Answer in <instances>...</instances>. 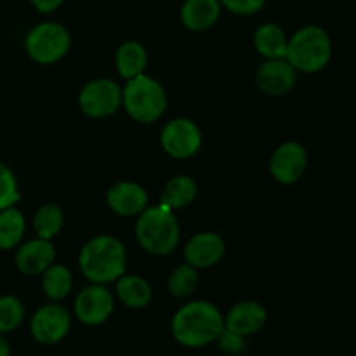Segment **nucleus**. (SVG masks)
<instances>
[{
	"mask_svg": "<svg viewBox=\"0 0 356 356\" xmlns=\"http://www.w3.org/2000/svg\"><path fill=\"white\" fill-rule=\"evenodd\" d=\"M225 330V315L209 301H191L181 306L172 316L170 332L184 348H204L216 343Z\"/></svg>",
	"mask_w": 356,
	"mask_h": 356,
	"instance_id": "f257e3e1",
	"label": "nucleus"
},
{
	"mask_svg": "<svg viewBox=\"0 0 356 356\" xmlns=\"http://www.w3.org/2000/svg\"><path fill=\"white\" fill-rule=\"evenodd\" d=\"M79 268L90 284L108 285L125 273L127 250L117 236H94L80 250Z\"/></svg>",
	"mask_w": 356,
	"mask_h": 356,
	"instance_id": "f03ea898",
	"label": "nucleus"
},
{
	"mask_svg": "<svg viewBox=\"0 0 356 356\" xmlns=\"http://www.w3.org/2000/svg\"><path fill=\"white\" fill-rule=\"evenodd\" d=\"M176 211L160 202L149 205L136 221V238L138 243L153 256H167L174 252L181 238V228L177 222Z\"/></svg>",
	"mask_w": 356,
	"mask_h": 356,
	"instance_id": "7ed1b4c3",
	"label": "nucleus"
},
{
	"mask_svg": "<svg viewBox=\"0 0 356 356\" xmlns=\"http://www.w3.org/2000/svg\"><path fill=\"white\" fill-rule=\"evenodd\" d=\"M332 58V40L327 30L318 24L299 28L287 44L285 59L301 73H318Z\"/></svg>",
	"mask_w": 356,
	"mask_h": 356,
	"instance_id": "20e7f679",
	"label": "nucleus"
},
{
	"mask_svg": "<svg viewBox=\"0 0 356 356\" xmlns=\"http://www.w3.org/2000/svg\"><path fill=\"white\" fill-rule=\"evenodd\" d=\"M165 87L153 76L143 75L125 80L122 89V106L132 120L139 124H153L167 110Z\"/></svg>",
	"mask_w": 356,
	"mask_h": 356,
	"instance_id": "39448f33",
	"label": "nucleus"
},
{
	"mask_svg": "<svg viewBox=\"0 0 356 356\" xmlns=\"http://www.w3.org/2000/svg\"><path fill=\"white\" fill-rule=\"evenodd\" d=\"M72 35L68 28L56 21H44L28 31L24 51L38 65H54L70 51Z\"/></svg>",
	"mask_w": 356,
	"mask_h": 356,
	"instance_id": "423d86ee",
	"label": "nucleus"
},
{
	"mask_svg": "<svg viewBox=\"0 0 356 356\" xmlns=\"http://www.w3.org/2000/svg\"><path fill=\"white\" fill-rule=\"evenodd\" d=\"M79 106L89 118H104L122 108V87L111 79H94L82 87Z\"/></svg>",
	"mask_w": 356,
	"mask_h": 356,
	"instance_id": "0eeeda50",
	"label": "nucleus"
},
{
	"mask_svg": "<svg viewBox=\"0 0 356 356\" xmlns=\"http://www.w3.org/2000/svg\"><path fill=\"white\" fill-rule=\"evenodd\" d=\"M160 145L163 152L172 159H191L202 148V131L193 120L184 117L167 122L160 134Z\"/></svg>",
	"mask_w": 356,
	"mask_h": 356,
	"instance_id": "6e6552de",
	"label": "nucleus"
},
{
	"mask_svg": "<svg viewBox=\"0 0 356 356\" xmlns=\"http://www.w3.org/2000/svg\"><path fill=\"white\" fill-rule=\"evenodd\" d=\"M72 329V315L59 302H49L33 313L30 320V332L37 343L51 346L68 336Z\"/></svg>",
	"mask_w": 356,
	"mask_h": 356,
	"instance_id": "1a4fd4ad",
	"label": "nucleus"
},
{
	"mask_svg": "<svg viewBox=\"0 0 356 356\" xmlns=\"http://www.w3.org/2000/svg\"><path fill=\"white\" fill-rule=\"evenodd\" d=\"M115 309V298L106 285L90 284L79 292L73 302L75 316L87 327L106 322Z\"/></svg>",
	"mask_w": 356,
	"mask_h": 356,
	"instance_id": "9d476101",
	"label": "nucleus"
},
{
	"mask_svg": "<svg viewBox=\"0 0 356 356\" xmlns=\"http://www.w3.org/2000/svg\"><path fill=\"white\" fill-rule=\"evenodd\" d=\"M309 156L305 146L298 141H285L270 159V172L280 184H294L305 176Z\"/></svg>",
	"mask_w": 356,
	"mask_h": 356,
	"instance_id": "9b49d317",
	"label": "nucleus"
},
{
	"mask_svg": "<svg viewBox=\"0 0 356 356\" xmlns=\"http://www.w3.org/2000/svg\"><path fill=\"white\" fill-rule=\"evenodd\" d=\"M298 72L285 58L266 59L256 73V83L268 96H284L294 89Z\"/></svg>",
	"mask_w": 356,
	"mask_h": 356,
	"instance_id": "f8f14e48",
	"label": "nucleus"
},
{
	"mask_svg": "<svg viewBox=\"0 0 356 356\" xmlns=\"http://www.w3.org/2000/svg\"><path fill=\"white\" fill-rule=\"evenodd\" d=\"M226 252L225 240L219 233L202 232L191 236L190 242L184 247V263L193 268H211L222 259Z\"/></svg>",
	"mask_w": 356,
	"mask_h": 356,
	"instance_id": "ddd939ff",
	"label": "nucleus"
},
{
	"mask_svg": "<svg viewBox=\"0 0 356 356\" xmlns=\"http://www.w3.org/2000/svg\"><path fill=\"white\" fill-rule=\"evenodd\" d=\"M17 270L23 275H42L51 264L56 261V249L52 245V240L45 238H33L28 242H21L17 245L16 256Z\"/></svg>",
	"mask_w": 356,
	"mask_h": 356,
	"instance_id": "4468645a",
	"label": "nucleus"
},
{
	"mask_svg": "<svg viewBox=\"0 0 356 356\" xmlns=\"http://www.w3.org/2000/svg\"><path fill=\"white\" fill-rule=\"evenodd\" d=\"M108 207L122 218H136L148 207V193L134 181L115 183L106 193Z\"/></svg>",
	"mask_w": 356,
	"mask_h": 356,
	"instance_id": "2eb2a0df",
	"label": "nucleus"
},
{
	"mask_svg": "<svg viewBox=\"0 0 356 356\" xmlns=\"http://www.w3.org/2000/svg\"><path fill=\"white\" fill-rule=\"evenodd\" d=\"M268 322V312L257 301H240L225 315V329L249 337L264 329Z\"/></svg>",
	"mask_w": 356,
	"mask_h": 356,
	"instance_id": "dca6fc26",
	"label": "nucleus"
},
{
	"mask_svg": "<svg viewBox=\"0 0 356 356\" xmlns=\"http://www.w3.org/2000/svg\"><path fill=\"white\" fill-rule=\"evenodd\" d=\"M219 0H184L181 6V21L191 31H205L221 17Z\"/></svg>",
	"mask_w": 356,
	"mask_h": 356,
	"instance_id": "f3484780",
	"label": "nucleus"
},
{
	"mask_svg": "<svg viewBox=\"0 0 356 356\" xmlns=\"http://www.w3.org/2000/svg\"><path fill=\"white\" fill-rule=\"evenodd\" d=\"M115 292L117 298L120 299L122 305L127 306L131 309H143L152 302L153 291L152 285L146 278L139 277V275H122L117 282H115Z\"/></svg>",
	"mask_w": 356,
	"mask_h": 356,
	"instance_id": "a211bd4d",
	"label": "nucleus"
},
{
	"mask_svg": "<svg viewBox=\"0 0 356 356\" xmlns=\"http://www.w3.org/2000/svg\"><path fill=\"white\" fill-rule=\"evenodd\" d=\"M148 65V52L145 45L136 40H127L115 52V66L118 75L124 80H131L134 76L143 75Z\"/></svg>",
	"mask_w": 356,
	"mask_h": 356,
	"instance_id": "6ab92c4d",
	"label": "nucleus"
},
{
	"mask_svg": "<svg viewBox=\"0 0 356 356\" xmlns=\"http://www.w3.org/2000/svg\"><path fill=\"white\" fill-rule=\"evenodd\" d=\"M289 37L284 28L275 23H264L254 33V47L264 59L285 58Z\"/></svg>",
	"mask_w": 356,
	"mask_h": 356,
	"instance_id": "aec40b11",
	"label": "nucleus"
},
{
	"mask_svg": "<svg viewBox=\"0 0 356 356\" xmlns=\"http://www.w3.org/2000/svg\"><path fill=\"white\" fill-rule=\"evenodd\" d=\"M197 193L198 186L193 177L181 174L167 181L160 195V202L172 211H179V209L188 207L197 198Z\"/></svg>",
	"mask_w": 356,
	"mask_h": 356,
	"instance_id": "412c9836",
	"label": "nucleus"
},
{
	"mask_svg": "<svg viewBox=\"0 0 356 356\" xmlns=\"http://www.w3.org/2000/svg\"><path fill=\"white\" fill-rule=\"evenodd\" d=\"M26 232L24 214L13 205L0 211V250H13L23 242Z\"/></svg>",
	"mask_w": 356,
	"mask_h": 356,
	"instance_id": "4be33fe9",
	"label": "nucleus"
},
{
	"mask_svg": "<svg viewBox=\"0 0 356 356\" xmlns=\"http://www.w3.org/2000/svg\"><path fill=\"white\" fill-rule=\"evenodd\" d=\"M42 289L52 302L63 301L73 289L72 271L63 264H51L42 273Z\"/></svg>",
	"mask_w": 356,
	"mask_h": 356,
	"instance_id": "5701e85b",
	"label": "nucleus"
},
{
	"mask_svg": "<svg viewBox=\"0 0 356 356\" xmlns=\"http://www.w3.org/2000/svg\"><path fill=\"white\" fill-rule=\"evenodd\" d=\"M65 225V212L58 204H44L33 216V229L38 238L52 240Z\"/></svg>",
	"mask_w": 356,
	"mask_h": 356,
	"instance_id": "b1692460",
	"label": "nucleus"
},
{
	"mask_svg": "<svg viewBox=\"0 0 356 356\" xmlns=\"http://www.w3.org/2000/svg\"><path fill=\"white\" fill-rule=\"evenodd\" d=\"M198 285V270L193 268L191 264L184 263L172 270L167 280V289L170 294L177 299H186L190 298L195 292Z\"/></svg>",
	"mask_w": 356,
	"mask_h": 356,
	"instance_id": "393cba45",
	"label": "nucleus"
},
{
	"mask_svg": "<svg viewBox=\"0 0 356 356\" xmlns=\"http://www.w3.org/2000/svg\"><path fill=\"white\" fill-rule=\"evenodd\" d=\"M26 309L16 296H0V334H9L19 329L24 322Z\"/></svg>",
	"mask_w": 356,
	"mask_h": 356,
	"instance_id": "a878e982",
	"label": "nucleus"
},
{
	"mask_svg": "<svg viewBox=\"0 0 356 356\" xmlns=\"http://www.w3.org/2000/svg\"><path fill=\"white\" fill-rule=\"evenodd\" d=\"M21 200L19 184H17L16 174L9 165L0 162V211L13 207Z\"/></svg>",
	"mask_w": 356,
	"mask_h": 356,
	"instance_id": "bb28decb",
	"label": "nucleus"
},
{
	"mask_svg": "<svg viewBox=\"0 0 356 356\" xmlns=\"http://www.w3.org/2000/svg\"><path fill=\"white\" fill-rule=\"evenodd\" d=\"M245 339L247 337H243V336H240V334L225 329L221 334H219L218 339H216V344H218L219 350H221L222 353L236 356V355H242L243 351H245V348H247Z\"/></svg>",
	"mask_w": 356,
	"mask_h": 356,
	"instance_id": "cd10ccee",
	"label": "nucleus"
},
{
	"mask_svg": "<svg viewBox=\"0 0 356 356\" xmlns=\"http://www.w3.org/2000/svg\"><path fill=\"white\" fill-rule=\"evenodd\" d=\"M225 9L236 16H250L266 6L268 0H219Z\"/></svg>",
	"mask_w": 356,
	"mask_h": 356,
	"instance_id": "c85d7f7f",
	"label": "nucleus"
},
{
	"mask_svg": "<svg viewBox=\"0 0 356 356\" xmlns=\"http://www.w3.org/2000/svg\"><path fill=\"white\" fill-rule=\"evenodd\" d=\"M31 6L42 14H51L63 6L65 0H30Z\"/></svg>",
	"mask_w": 356,
	"mask_h": 356,
	"instance_id": "c756f323",
	"label": "nucleus"
},
{
	"mask_svg": "<svg viewBox=\"0 0 356 356\" xmlns=\"http://www.w3.org/2000/svg\"><path fill=\"white\" fill-rule=\"evenodd\" d=\"M0 356H10V344L6 334H0Z\"/></svg>",
	"mask_w": 356,
	"mask_h": 356,
	"instance_id": "7c9ffc66",
	"label": "nucleus"
}]
</instances>
